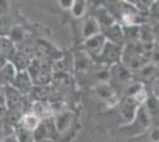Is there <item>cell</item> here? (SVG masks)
Segmentation results:
<instances>
[{"instance_id": "7a4b0ae2", "label": "cell", "mask_w": 159, "mask_h": 142, "mask_svg": "<svg viewBox=\"0 0 159 142\" xmlns=\"http://www.w3.org/2000/svg\"><path fill=\"white\" fill-rule=\"evenodd\" d=\"M141 105L134 98H128V97H125V100L120 103L119 113L122 121L125 123V127L132 123Z\"/></svg>"}, {"instance_id": "8992f818", "label": "cell", "mask_w": 159, "mask_h": 142, "mask_svg": "<svg viewBox=\"0 0 159 142\" xmlns=\"http://www.w3.org/2000/svg\"><path fill=\"white\" fill-rule=\"evenodd\" d=\"M112 69H113V77H114V80L118 82L119 84H121V85L128 87L132 82L135 81L134 75L122 63H119L116 65H113Z\"/></svg>"}, {"instance_id": "5bb4252c", "label": "cell", "mask_w": 159, "mask_h": 142, "mask_svg": "<svg viewBox=\"0 0 159 142\" xmlns=\"http://www.w3.org/2000/svg\"><path fill=\"white\" fill-rule=\"evenodd\" d=\"M151 90H152L153 96H154L157 100H159V77L151 84Z\"/></svg>"}, {"instance_id": "8fae6325", "label": "cell", "mask_w": 159, "mask_h": 142, "mask_svg": "<svg viewBox=\"0 0 159 142\" xmlns=\"http://www.w3.org/2000/svg\"><path fill=\"white\" fill-rule=\"evenodd\" d=\"M147 141L148 142H159V126L152 127L147 133Z\"/></svg>"}, {"instance_id": "9c48e42d", "label": "cell", "mask_w": 159, "mask_h": 142, "mask_svg": "<svg viewBox=\"0 0 159 142\" xmlns=\"http://www.w3.org/2000/svg\"><path fill=\"white\" fill-rule=\"evenodd\" d=\"M101 33V26H100L99 21L95 20V19H89L84 24L83 27V34L86 36L87 38H92L94 36H98Z\"/></svg>"}, {"instance_id": "4fadbf2b", "label": "cell", "mask_w": 159, "mask_h": 142, "mask_svg": "<svg viewBox=\"0 0 159 142\" xmlns=\"http://www.w3.org/2000/svg\"><path fill=\"white\" fill-rule=\"evenodd\" d=\"M150 63L154 64L156 67L159 68V46L158 45H154V49H153L152 54H151V57H150Z\"/></svg>"}, {"instance_id": "277c9868", "label": "cell", "mask_w": 159, "mask_h": 142, "mask_svg": "<svg viewBox=\"0 0 159 142\" xmlns=\"http://www.w3.org/2000/svg\"><path fill=\"white\" fill-rule=\"evenodd\" d=\"M105 37L108 41L113 44H116L120 46H126V37H125V31H124V25H120L119 23L114 24L108 28H105Z\"/></svg>"}, {"instance_id": "5b68a950", "label": "cell", "mask_w": 159, "mask_h": 142, "mask_svg": "<svg viewBox=\"0 0 159 142\" xmlns=\"http://www.w3.org/2000/svg\"><path fill=\"white\" fill-rule=\"evenodd\" d=\"M135 76H137V80L135 81L143 83L145 87H146V83H148L151 85L153 82L159 77V68L156 67L152 63H147L139 72H137V74L134 75V78H135Z\"/></svg>"}, {"instance_id": "3957f363", "label": "cell", "mask_w": 159, "mask_h": 142, "mask_svg": "<svg viewBox=\"0 0 159 142\" xmlns=\"http://www.w3.org/2000/svg\"><path fill=\"white\" fill-rule=\"evenodd\" d=\"M122 56H124V47L116 45V44H113L111 41H107L102 54H100V57L106 63L111 64L112 67L121 63Z\"/></svg>"}, {"instance_id": "ba28073f", "label": "cell", "mask_w": 159, "mask_h": 142, "mask_svg": "<svg viewBox=\"0 0 159 142\" xmlns=\"http://www.w3.org/2000/svg\"><path fill=\"white\" fill-rule=\"evenodd\" d=\"M140 43L141 44H156L153 26L148 24L140 25Z\"/></svg>"}, {"instance_id": "30bf717a", "label": "cell", "mask_w": 159, "mask_h": 142, "mask_svg": "<svg viewBox=\"0 0 159 142\" xmlns=\"http://www.w3.org/2000/svg\"><path fill=\"white\" fill-rule=\"evenodd\" d=\"M147 17L152 21H154V24H159V0L152 2V5L147 12Z\"/></svg>"}, {"instance_id": "6da1fadb", "label": "cell", "mask_w": 159, "mask_h": 142, "mask_svg": "<svg viewBox=\"0 0 159 142\" xmlns=\"http://www.w3.org/2000/svg\"><path fill=\"white\" fill-rule=\"evenodd\" d=\"M126 128L132 133L133 135H141V134H146L150 129L152 128V121L151 117L148 115L147 110L144 105H141L137 113L135 118L133 120L131 124L126 126Z\"/></svg>"}, {"instance_id": "9a60e30c", "label": "cell", "mask_w": 159, "mask_h": 142, "mask_svg": "<svg viewBox=\"0 0 159 142\" xmlns=\"http://www.w3.org/2000/svg\"><path fill=\"white\" fill-rule=\"evenodd\" d=\"M153 31H154V39H156V45L159 46V24H156L153 26Z\"/></svg>"}, {"instance_id": "52a82bcc", "label": "cell", "mask_w": 159, "mask_h": 142, "mask_svg": "<svg viewBox=\"0 0 159 142\" xmlns=\"http://www.w3.org/2000/svg\"><path fill=\"white\" fill-rule=\"evenodd\" d=\"M106 44H107L106 37H105V34H101V33L98 34V36H94V37L89 38V39H87V43H86L88 50L90 52H93V54H99V56L102 54V51H103V49L106 46Z\"/></svg>"}, {"instance_id": "7c38bea8", "label": "cell", "mask_w": 159, "mask_h": 142, "mask_svg": "<svg viewBox=\"0 0 159 142\" xmlns=\"http://www.w3.org/2000/svg\"><path fill=\"white\" fill-rule=\"evenodd\" d=\"M38 124V118L34 115H26L24 118V126L27 129H33Z\"/></svg>"}]
</instances>
